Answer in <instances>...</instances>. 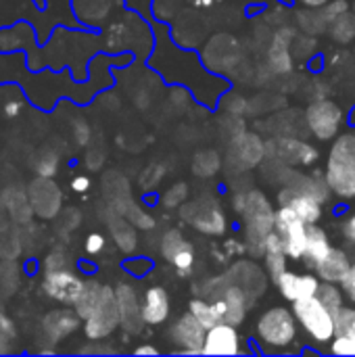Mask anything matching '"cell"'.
I'll list each match as a JSON object with an SVG mask.
<instances>
[{"label": "cell", "mask_w": 355, "mask_h": 357, "mask_svg": "<svg viewBox=\"0 0 355 357\" xmlns=\"http://www.w3.org/2000/svg\"><path fill=\"white\" fill-rule=\"evenodd\" d=\"M280 205H287L291 207L305 224H318L322 220V201H318L316 197L312 195H305V192H297V190H291L289 186H285L280 190Z\"/></svg>", "instance_id": "obj_14"}, {"label": "cell", "mask_w": 355, "mask_h": 357, "mask_svg": "<svg viewBox=\"0 0 355 357\" xmlns=\"http://www.w3.org/2000/svg\"><path fill=\"white\" fill-rule=\"evenodd\" d=\"M19 282V270L15 264H2L0 266V289L4 291V295H13Z\"/></svg>", "instance_id": "obj_33"}, {"label": "cell", "mask_w": 355, "mask_h": 357, "mask_svg": "<svg viewBox=\"0 0 355 357\" xmlns=\"http://www.w3.org/2000/svg\"><path fill=\"white\" fill-rule=\"evenodd\" d=\"M320 278L318 274H297V272H285L278 280H276V287L280 291V295L295 303V301H301V299H310V297H316L318 293V287H320Z\"/></svg>", "instance_id": "obj_13"}, {"label": "cell", "mask_w": 355, "mask_h": 357, "mask_svg": "<svg viewBox=\"0 0 355 357\" xmlns=\"http://www.w3.org/2000/svg\"><path fill=\"white\" fill-rule=\"evenodd\" d=\"M287 249H285V243L282 238L278 236L276 230H272L266 238V249H264V261H266V270H268V276L276 282L285 272H287Z\"/></svg>", "instance_id": "obj_22"}, {"label": "cell", "mask_w": 355, "mask_h": 357, "mask_svg": "<svg viewBox=\"0 0 355 357\" xmlns=\"http://www.w3.org/2000/svg\"><path fill=\"white\" fill-rule=\"evenodd\" d=\"M126 268H128V270H132V272H134V276H144L146 272H144V270H140V268H151V264H149V261H144V259H136V261L126 264Z\"/></svg>", "instance_id": "obj_45"}, {"label": "cell", "mask_w": 355, "mask_h": 357, "mask_svg": "<svg viewBox=\"0 0 355 357\" xmlns=\"http://www.w3.org/2000/svg\"><path fill=\"white\" fill-rule=\"evenodd\" d=\"M349 8H352L349 0H328L320 10H322V15H324L326 23L331 25L337 17H341V15H343V13H347Z\"/></svg>", "instance_id": "obj_38"}, {"label": "cell", "mask_w": 355, "mask_h": 357, "mask_svg": "<svg viewBox=\"0 0 355 357\" xmlns=\"http://www.w3.org/2000/svg\"><path fill=\"white\" fill-rule=\"evenodd\" d=\"M352 8H354V13H355V0H354V4H352Z\"/></svg>", "instance_id": "obj_51"}, {"label": "cell", "mask_w": 355, "mask_h": 357, "mask_svg": "<svg viewBox=\"0 0 355 357\" xmlns=\"http://www.w3.org/2000/svg\"><path fill=\"white\" fill-rule=\"evenodd\" d=\"M184 245V236L180 230H167L161 238V255L169 261L174 257V253Z\"/></svg>", "instance_id": "obj_34"}, {"label": "cell", "mask_w": 355, "mask_h": 357, "mask_svg": "<svg viewBox=\"0 0 355 357\" xmlns=\"http://www.w3.org/2000/svg\"><path fill=\"white\" fill-rule=\"evenodd\" d=\"M343 236H345L352 245H355V213L347 215V218L343 220Z\"/></svg>", "instance_id": "obj_43"}, {"label": "cell", "mask_w": 355, "mask_h": 357, "mask_svg": "<svg viewBox=\"0 0 355 357\" xmlns=\"http://www.w3.org/2000/svg\"><path fill=\"white\" fill-rule=\"evenodd\" d=\"M115 297L121 314V326L128 333H138L144 320H142V303L138 301L136 291L130 284H119L115 289Z\"/></svg>", "instance_id": "obj_18"}, {"label": "cell", "mask_w": 355, "mask_h": 357, "mask_svg": "<svg viewBox=\"0 0 355 357\" xmlns=\"http://www.w3.org/2000/svg\"><path fill=\"white\" fill-rule=\"evenodd\" d=\"M343 123H345V115L335 100L328 98L314 100L305 109V126L312 132V136L320 142L337 138Z\"/></svg>", "instance_id": "obj_5"}, {"label": "cell", "mask_w": 355, "mask_h": 357, "mask_svg": "<svg viewBox=\"0 0 355 357\" xmlns=\"http://www.w3.org/2000/svg\"><path fill=\"white\" fill-rule=\"evenodd\" d=\"M71 188H73L75 192H86V190L90 188V178H86V176H77V178H73Z\"/></svg>", "instance_id": "obj_46"}, {"label": "cell", "mask_w": 355, "mask_h": 357, "mask_svg": "<svg viewBox=\"0 0 355 357\" xmlns=\"http://www.w3.org/2000/svg\"><path fill=\"white\" fill-rule=\"evenodd\" d=\"M100 293H103V287H100L96 280H88V282L84 284V291H82L80 299L73 303V310L77 312V316H80L82 320H86V318L94 312V307H96V303H98V299H100Z\"/></svg>", "instance_id": "obj_25"}, {"label": "cell", "mask_w": 355, "mask_h": 357, "mask_svg": "<svg viewBox=\"0 0 355 357\" xmlns=\"http://www.w3.org/2000/svg\"><path fill=\"white\" fill-rule=\"evenodd\" d=\"M117 326H121V314H119L115 291L111 287H103L94 312L86 318V326H84L86 337L90 341H103L111 337L117 331Z\"/></svg>", "instance_id": "obj_6"}, {"label": "cell", "mask_w": 355, "mask_h": 357, "mask_svg": "<svg viewBox=\"0 0 355 357\" xmlns=\"http://www.w3.org/2000/svg\"><path fill=\"white\" fill-rule=\"evenodd\" d=\"M232 157L241 161V167H255L266 157V142L257 134L243 132L232 138Z\"/></svg>", "instance_id": "obj_19"}, {"label": "cell", "mask_w": 355, "mask_h": 357, "mask_svg": "<svg viewBox=\"0 0 355 357\" xmlns=\"http://www.w3.org/2000/svg\"><path fill=\"white\" fill-rule=\"evenodd\" d=\"M169 264L182 274V276H186L190 270H192V266H195V249H192V245L188 243V241H184V245L174 253V257L169 259Z\"/></svg>", "instance_id": "obj_31"}, {"label": "cell", "mask_w": 355, "mask_h": 357, "mask_svg": "<svg viewBox=\"0 0 355 357\" xmlns=\"http://www.w3.org/2000/svg\"><path fill=\"white\" fill-rule=\"evenodd\" d=\"M188 312H190L207 331L220 322L218 312H216V307H213V301H207V299H192L190 305H188Z\"/></svg>", "instance_id": "obj_28"}, {"label": "cell", "mask_w": 355, "mask_h": 357, "mask_svg": "<svg viewBox=\"0 0 355 357\" xmlns=\"http://www.w3.org/2000/svg\"><path fill=\"white\" fill-rule=\"evenodd\" d=\"M134 356H159V349L153 345H140L134 349Z\"/></svg>", "instance_id": "obj_47"}, {"label": "cell", "mask_w": 355, "mask_h": 357, "mask_svg": "<svg viewBox=\"0 0 355 357\" xmlns=\"http://www.w3.org/2000/svg\"><path fill=\"white\" fill-rule=\"evenodd\" d=\"M186 197H188V186H186L184 182H178V184H174L169 190L163 192L161 205L167 207V209H176V207H180V205L186 201Z\"/></svg>", "instance_id": "obj_32"}, {"label": "cell", "mask_w": 355, "mask_h": 357, "mask_svg": "<svg viewBox=\"0 0 355 357\" xmlns=\"http://www.w3.org/2000/svg\"><path fill=\"white\" fill-rule=\"evenodd\" d=\"M255 337L266 354L295 351L299 343V322L295 312L280 305L266 310L255 324Z\"/></svg>", "instance_id": "obj_2"}, {"label": "cell", "mask_w": 355, "mask_h": 357, "mask_svg": "<svg viewBox=\"0 0 355 357\" xmlns=\"http://www.w3.org/2000/svg\"><path fill=\"white\" fill-rule=\"evenodd\" d=\"M249 303H251V299L245 293V289H241L236 282H230V278H226L222 282L220 293L213 297V307L218 312L220 322L234 324V326H241L245 322Z\"/></svg>", "instance_id": "obj_8"}, {"label": "cell", "mask_w": 355, "mask_h": 357, "mask_svg": "<svg viewBox=\"0 0 355 357\" xmlns=\"http://www.w3.org/2000/svg\"><path fill=\"white\" fill-rule=\"evenodd\" d=\"M172 312L169 293L163 287H149L142 297V320L149 326L165 324Z\"/></svg>", "instance_id": "obj_15"}, {"label": "cell", "mask_w": 355, "mask_h": 357, "mask_svg": "<svg viewBox=\"0 0 355 357\" xmlns=\"http://www.w3.org/2000/svg\"><path fill=\"white\" fill-rule=\"evenodd\" d=\"M328 349H331V354H335V356H355V339L354 337H349V335L337 333V337L331 341Z\"/></svg>", "instance_id": "obj_35"}, {"label": "cell", "mask_w": 355, "mask_h": 357, "mask_svg": "<svg viewBox=\"0 0 355 357\" xmlns=\"http://www.w3.org/2000/svg\"><path fill=\"white\" fill-rule=\"evenodd\" d=\"M297 2L305 8H322L328 0H297Z\"/></svg>", "instance_id": "obj_48"}, {"label": "cell", "mask_w": 355, "mask_h": 357, "mask_svg": "<svg viewBox=\"0 0 355 357\" xmlns=\"http://www.w3.org/2000/svg\"><path fill=\"white\" fill-rule=\"evenodd\" d=\"M333 245H331V238L326 234L324 228H320L318 224H310L308 226V245H305V255L303 259L316 268L328 253H331Z\"/></svg>", "instance_id": "obj_24"}, {"label": "cell", "mask_w": 355, "mask_h": 357, "mask_svg": "<svg viewBox=\"0 0 355 357\" xmlns=\"http://www.w3.org/2000/svg\"><path fill=\"white\" fill-rule=\"evenodd\" d=\"M15 339L13 322L6 316H0V356L10 354V341Z\"/></svg>", "instance_id": "obj_39"}, {"label": "cell", "mask_w": 355, "mask_h": 357, "mask_svg": "<svg viewBox=\"0 0 355 357\" xmlns=\"http://www.w3.org/2000/svg\"><path fill=\"white\" fill-rule=\"evenodd\" d=\"M243 337L239 333V326L218 322L205 333L203 354L205 356H239L243 354Z\"/></svg>", "instance_id": "obj_11"}, {"label": "cell", "mask_w": 355, "mask_h": 357, "mask_svg": "<svg viewBox=\"0 0 355 357\" xmlns=\"http://www.w3.org/2000/svg\"><path fill=\"white\" fill-rule=\"evenodd\" d=\"M63 268H69L67 259L59 253H52L48 259H46V270H63Z\"/></svg>", "instance_id": "obj_44"}, {"label": "cell", "mask_w": 355, "mask_h": 357, "mask_svg": "<svg viewBox=\"0 0 355 357\" xmlns=\"http://www.w3.org/2000/svg\"><path fill=\"white\" fill-rule=\"evenodd\" d=\"M337 333L355 339V307H343L337 314Z\"/></svg>", "instance_id": "obj_36"}, {"label": "cell", "mask_w": 355, "mask_h": 357, "mask_svg": "<svg viewBox=\"0 0 355 357\" xmlns=\"http://www.w3.org/2000/svg\"><path fill=\"white\" fill-rule=\"evenodd\" d=\"M326 184L333 195L343 201L355 199V134H341L328 153L326 161Z\"/></svg>", "instance_id": "obj_3"}, {"label": "cell", "mask_w": 355, "mask_h": 357, "mask_svg": "<svg viewBox=\"0 0 355 357\" xmlns=\"http://www.w3.org/2000/svg\"><path fill=\"white\" fill-rule=\"evenodd\" d=\"M222 161L218 157V153L213 151H203L195 157V163H192V172L201 178H211L216 176V172L220 169Z\"/></svg>", "instance_id": "obj_30"}, {"label": "cell", "mask_w": 355, "mask_h": 357, "mask_svg": "<svg viewBox=\"0 0 355 357\" xmlns=\"http://www.w3.org/2000/svg\"><path fill=\"white\" fill-rule=\"evenodd\" d=\"M184 218L190 222L192 228H197L203 234L209 236H220L226 232V218L222 213L220 207L209 205V207H201V205H190L188 213L184 211Z\"/></svg>", "instance_id": "obj_16"}, {"label": "cell", "mask_w": 355, "mask_h": 357, "mask_svg": "<svg viewBox=\"0 0 355 357\" xmlns=\"http://www.w3.org/2000/svg\"><path fill=\"white\" fill-rule=\"evenodd\" d=\"M73 132H75V138H77L80 144H88V140H90V128H88L86 121L77 119V121L73 123Z\"/></svg>", "instance_id": "obj_42"}, {"label": "cell", "mask_w": 355, "mask_h": 357, "mask_svg": "<svg viewBox=\"0 0 355 357\" xmlns=\"http://www.w3.org/2000/svg\"><path fill=\"white\" fill-rule=\"evenodd\" d=\"M205 333L207 328L190 312L180 316L169 328V337L174 345L180 347V354H188V356H203Z\"/></svg>", "instance_id": "obj_9"}, {"label": "cell", "mask_w": 355, "mask_h": 357, "mask_svg": "<svg viewBox=\"0 0 355 357\" xmlns=\"http://www.w3.org/2000/svg\"><path fill=\"white\" fill-rule=\"evenodd\" d=\"M293 312L297 316L299 326L305 331L314 345H331V341L337 337V316L318 297L295 301Z\"/></svg>", "instance_id": "obj_4"}, {"label": "cell", "mask_w": 355, "mask_h": 357, "mask_svg": "<svg viewBox=\"0 0 355 357\" xmlns=\"http://www.w3.org/2000/svg\"><path fill=\"white\" fill-rule=\"evenodd\" d=\"M80 320H82V318L77 316V312H71V310H56V312H50V314L44 318L42 326H44L46 337H48L52 343H56V341L65 339L67 335L75 333L77 326H80Z\"/></svg>", "instance_id": "obj_21"}, {"label": "cell", "mask_w": 355, "mask_h": 357, "mask_svg": "<svg viewBox=\"0 0 355 357\" xmlns=\"http://www.w3.org/2000/svg\"><path fill=\"white\" fill-rule=\"evenodd\" d=\"M352 266H354V264H352L349 255H347L343 249L333 247L331 253L314 268V272H316L318 278L324 280V282H337V284H341L343 278L347 276V272L352 270Z\"/></svg>", "instance_id": "obj_20"}, {"label": "cell", "mask_w": 355, "mask_h": 357, "mask_svg": "<svg viewBox=\"0 0 355 357\" xmlns=\"http://www.w3.org/2000/svg\"><path fill=\"white\" fill-rule=\"evenodd\" d=\"M109 228H111V234H113V238L121 251L128 253L136 247V232L132 230V226L126 220L113 218V220H109Z\"/></svg>", "instance_id": "obj_27"}, {"label": "cell", "mask_w": 355, "mask_h": 357, "mask_svg": "<svg viewBox=\"0 0 355 357\" xmlns=\"http://www.w3.org/2000/svg\"><path fill=\"white\" fill-rule=\"evenodd\" d=\"M331 33L337 42L347 44L355 38V13H343L331 23Z\"/></svg>", "instance_id": "obj_29"}, {"label": "cell", "mask_w": 355, "mask_h": 357, "mask_svg": "<svg viewBox=\"0 0 355 357\" xmlns=\"http://www.w3.org/2000/svg\"><path fill=\"white\" fill-rule=\"evenodd\" d=\"M29 199H31V207L38 215L42 218H52L59 213V207H61V192L59 188L40 176V180H36L31 184V190H29Z\"/></svg>", "instance_id": "obj_17"}, {"label": "cell", "mask_w": 355, "mask_h": 357, "mask_svg": "<svg viewBox=\"0 0 355 357\" xmlns=\"http://www.w3.org/2000/svg\"><path fill=\"white\" fill-rule=\"evenodd\" d=\"M266 155L280 157L282 161L293 163V165H312L318 161L316 146L297 138H276V140L266 142Z\"/></svg>", "instance_id": "obj_12"}, {"label": "cell", "mask_w": 355, "mask_h": 357, "mask_svg": "<svg viewBox=\"0 0 355 357\" xmlns=\"http://www.w3.org/2000/svg\"><path fill=\"white\" fill-rule=\"evenodd\" d=\"M56 167H59V159H56V155L54 153H42L38 159H36V172L42 176V178H50L54 172H56Z\"/></svg>", "instance_id": "obj_37"}, {"label": "cell", "mask_w": 355, "mask_h": 357, "mask_svg": "<svg viewBox=\"0 0 355 357\" xmlns=\"http://www.w3.org/2000/svg\"><path fill=\"white\" fill-rule=\"evenodd\" d=\"M349 123H352V126H355V107L352 109V113H349Z\"/></svg>", "instance_id": "obj_50"}, {"label": "cell", "mask_w": 355, "mask_h": 357, "mask_svg": "<svg viewBox=\"0 0 355 357\" xmlns=\"http://www.w3.org/2000/svg\"><path fill=\"white\" fill-rule=\"evenodd\" d=\"M84 284L86 282L80 280L69 268H63V270H46L42 289L54 301L73 305L80 299V295L84 291Z\"/></svg>", "instance_id": "obj_10"}, {"label": "cell", "mask_w": 355, "mask_h": 357, "mask_svg": "<svg viewBox=\"0 0 355 357\" xmlns=\"http://www.w3.org/2000/svg\"><path fill=\"white\" fill-rule=\"evenodd\" d=\"M17 111H19V105H17V102H8V105H6V113H8V115H15Z\"/></svg>", "instance_id": "obj_49"}, {"label": "cell", "mask_w": 355, "mask_h": 357, "mask_svg": "<svg viewBox=\"0 0 355 357\" xmlns=\"http://www.w3.org/2000/svg\"><path fill=\"white\" fill-rule=\"evenodd\" d=\"M291 40H293V29H280L272 40L268 63L276 73H289L293 69V56L289 52Z\"/></svg>", "instance_id": "obj_23"}, {"label": "cell", "mask_w": 355, "mask_h": 357, "mask_svg": "<svg viewBox=\"0 0 355 357\" xmlns=\"http://www.w3.org/2000/svg\"><path fill=\"white\" fill-rule=\"evenodd\" d=\"M234 211H239L245 220V243L247 249L264 257L266 238L274 230L276 211L270 203V199L262 190H247L239 192L234 197Z\"/></svg>", "instance_id": "obj_1"}, {"label": "cell", "mask_w": 355, "mask_h": 357, "mask_svg": "<svg viewBox=\"0 0 355 357\" xmlns=\"http://www.w3.org/2000/svg\"><path fill=\"white\" fill-rule=\"evenodd\" d=\"M308 226L291 207L280 205V209L276 211V222H274V230L278 232V236L285 243L287 255L291 259H303L305 255V245H308Z\"/></svg>", "instance_id": "obj_7"}, {"label": "cell", "mask_w": 355, "mask_h": 357, "mask_svg": "<svg viewBox=\"0 0 355 357\" xmlns=\"http://www.w3.org/2000/svg\"><path fill=\"white\" fill-rule=\"evenodd\" d=\"M105 236L103 234H98V232H92L88 238H86V251L90 253V255H96V253H100L103 249H105Z\"/></svg>", "instance_id": "obj_40"}, {"label": "cell", "mask_w": 355, "mask_h": 357, "mask_svg": "<svg viewBox=\"0 0 355 357\" xmlns=\"http://www.w3.org/2000/svg\"><path fill=\"white\" fill-rule=\"evenodd\" d=\"M341 289H343L345 297H347L352 303H355V266H352V270H349V272H347V276L343 278Z\"/></svg>", "instance_id": "obj_41"}, {"label": "cell", "mask_w": 355, "mask_h": 357, "mask_svg": "<svg viewBox=\"0 0 355 357\" xmlns=\"http://www.w3.org/2000/svg\"><path fill=\"white\" fill-rule=\"evenodd\" d=\"M316 297H318L335 316L345 307V293H343V289L337 287V282H324V280H322L320 287H318Z\"/></svg>", "instance_id": "obj_26"}]
</instances>
